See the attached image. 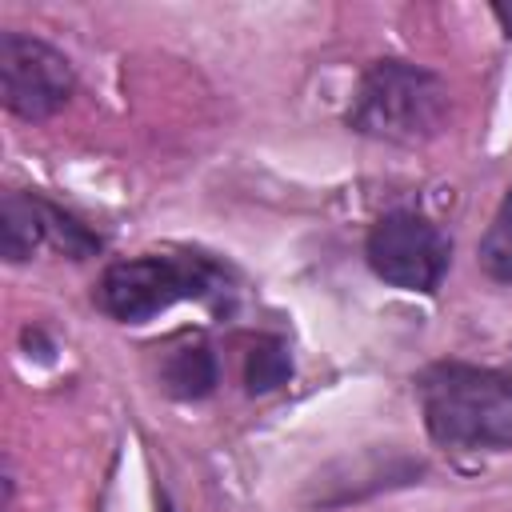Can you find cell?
Returning <instances> with one entry per match:
<instances>
[{
  "label": "cell",
  "mask_w": 512,
  "mask_h": 512,
  "mask_svg": "<svg viewBox=\"0 0 512 512\" xmlns=\"http://www.w3.org/2000/svg\"><path fill=\"white\" fill-rule=\"evenodd\" d=\"M448 116L452 92L440 72L400 56H384L360 72L344 124L364 140L416 148L436 140L448 128Z\"/></svg>",
  "instance_id": "3957f363"
},
{
  "label": "cell",
  "mask_w": 512,
  "mask_h": 512,
  "mask_svg": "<svg viewBox=\"0 0 512 512\" xmlns=\"http://www.w3.org/2000/svg\"><path fill=\"white\" fill-rule=\"evenodd\" d=\"M292 380V352L280 336H260L244 352V392L248 396H268L280 384Z\"/></svg>",
  "instance_id": "9c48e42d"
},
{
  "label": "cell",
  "mask_w": 512,
  "mask_h": 512,
  "mask_svg": "<svg viewBox=\"0 0 512 512\" xmlns=\"http://www.w3.org/2000/svg\"><path fill=\"white\" fill-rule=\"evenodd\" d=\"M492 16L504 24V36H512V8L508 4H492Z\"/></svg>",
  "instance_id": "8fae6325"
},
{
  "label": "cell",
  "mask_w": 512,
  "mask_h": 512,
  "mask_svg": "<svg viewBox=\"0 0 512 512\" xmlns=\"http://www.w3.org/2000/svg\"><path fill=\"white\" fill-rule=\"evenodd\" d=\"M48 244L60 248V252L72 256V260H88V256H96V252L104 248L100 232L88 228L76 212L60 208L56 200H48Z\"/></svg>",
  "instance_id": "30bf717a"
},
{
  "label": "cell",
  "mask_w": 512,
  "mask_h": 512,
  "mask_svg": "<svg viewBox=\"0 0 512 512\" xmlns=\"http://www.w3.org/2000/svg\"><path fill=\"white\" fill-rule=\"evenodd\" d=\"M364 264L400 292L432 296L452 268V236L416 208H392L364 236Z\"/></svg>",
  "instance_id": "277c9868"
},
{
  "label": "cell",
  "mask_w": 512,
  "mask_h": 512,
  "mask_svg": "<svg viewBox=\"0 0 512 512\" xmlns=\"http://www.w3.org/2000/svg\"><path fill=\"white\" fill-rule=\"evenodd\" d=\"M156 512H176V504H172L168 488H156Z\"/></svg>",
  "instance_id": "7c38bea8"
},
{
  "label": "cell",
  "mask_w": 512,
  "mask_h": 512,
  "mask_svg": "<svg viewBox=\"0 0 512 512\" xmlns=\"http://www.w3.org/2000/svg\"><path fill=\"white\" fill-rule=\"evenodd\" d=\"M48 244V196L4 192L0 200V252L8 264H28Z\"/></svg>",
  "instance_id": "52a82bcc"
},
{
  "label": "cell",
  "mask_w": 512,
  "mask_h": 512,
  "mask_svg": "<svg viewBox=\"0 0 512 512\" xmlns=\"http://www.w3.org/2000/svg\"><path fill=\"white\" fill-rule=\"evenodd\" d=\"M72 96L76 68L56 44L16 28L0 32V104L8 116L24 124H44L64 112Z\"/></svg>",
  "instance_id": "5b68a950"
},
{
  "label": "cell",
  "mask_w": 512,
  "mask_h": 512,
  "mask_svg": "<svg viewBox=\"0 0 512 512\" xmlns=\"http://www.w3.org/2000/svg\"><path fill=\"white\" fill-rule=\"evenodd\" d=\"M476 264L492 284L512 288V188L500 196V204L476 244Z\"/></svg>",
  "instance_id": "ba28073f"
},
{
  "label": "cell",
  "mask_w": 512,
  "mask_h": 512,
  "mask_svg": "<svg viewBox=\"0 0 512 512\" xmlns=\"http://www.w3.org/2000/svg\"><path fill=\"white\" fill-rule=\"evenodd\" d=\"M236 276L208 252H140L112 260L96 280V308L116 324H148L180 300H204L224 308Z\"/></svg>",
  "instance_id": "7a4b0ae2"
},
{
  "label": "cell",
  "mask_w": 512,
  "mask_h": 512,
  "mask_svg": "<svg viewBox=\"0 0 512 512\" xmlns=\"http://www.w3.org/2000/svg\"><path fill=\"white\" fill-rule=\"evenodd\" d=\"M160 388L172 400L196 404L220 388V356L204 336H184L160 356Z\"/></svg>",
  "instance_id": "8992f818"
},
{
  "label": "cell",
  "mask_w": 512,
  "mask_h": 512,
  "mask_svg": "<svg viewBox=\"0 0 512 512\" xmlns=\"http://www.w3.org/2000/svg\"><path fill=\"white\" fill-rule=\"evenodd\" d=\"M424 432L440 448H512V364L432 360L412 376Z\"/></svg>",
  "instance_id": "6da1fadb"
}]
</instances>
